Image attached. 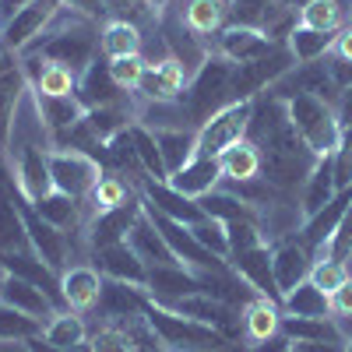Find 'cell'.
<instances>
[{
	"label": "cell",
	"mask_w": 352,
	"mask_h": 352,
	"mask_svg": "<svg viewBox=\"0 0 352 352\" xmlns=\"http://www.w3.org/2000/svg\"><path fill=\"white\" fill-rule=\"evenodd\" d=\"M127 243L134 247V254H138L144 264H148V268H169V264H180V261H176V254L169 250L166 236L152 226V219H148V215H141V219L134 222Z\"/></svg>",
	"instance_id": "f1b7e54d"
},
{
	"label": "cell",
	"mask_w": 352,
	"mask_h": 352,
	"mask_svg": "<svg viewBox=\"0 0 352 352\" xmlns=\"http://www.w3.org/2000/svg\"><path fill=\"white\" fill-rule=\"evenodd\" d=\"M176 314H184L190 320H201L222 335H229L232 342H240V331H243V310L232 307L219 296H208V292H194V296H184V300H173V303H162Z\"/></svg>",
	"instance_id": "8fae6325"
},
{
	"label": "cell",
	"mask_w": 352,
	"mask_h": 352,
	"mask_svg": "<svg viewBox=\"0 0 352 352\" xmlns=\"http://www.w3.org/2000/svg\"><path fill=\"white\" fill-rule=\"evenodd\" d=\"M296 60H292L289 46H275L268 56L250 64H236L232 67V81H229V102H254L257 92H264L268 85H275L278 78H285Z\"/></svg>",
	"instance_id": "52a82bcc"
},
{
	"label": "cell",
	"mask_w": 352,
	"mask_h": 352,
	"mask_svg": "<svg viewBox=\"0 0 352 352\" xmlns=\"http://www.w3.org/2000/svg\"><path fill=\"white\" fill-rule=\"evenodd\" d=\"M335 39H338V32H317V28L296 25V28L289 32L285 46H289V53H292V60H296L300 67H307V64L324 60V56L331 53V46H335Z\"/></svg>",
	"instance_id": "e575fe53"
},
{
	"label": "cell",
	"mask_w": 352,
	"mask_h": 352,
	"mask_svg": "<svg viewBox=\"0 0 352 352\" xmlns=\"http://www.w3.org/2000/svg\"><path fill=\"white\" fill-rule=\"evenodd\" d=\"M131 141H134V152H138V162H141L144 176H152V180H169L162 152H159V141H155V131L148 124L134 120L131 124Z\"/></svg>",
	"instance_id": "7bdbcfd3"
},
{
	"label": "cell",
	"mask_w": 352,
	"mask_h": 352,
	"mask_svg": "<svg viewBox=\"0 0 352 352\" xmlns=\"http://www.w3.org/2000/svg\"><path fill=\"white\" fill-rule=\"evenodd\" d=\"M144 56L138 53V56H120V60H109V74H113V81L120 85V88H138V81H141V74H144Z\"/></svg>",
	"instance_id": "f5cc1de1"
},
{
	"label": "cell",
	"mask_w": 352,
	"mask_h": 352,
	"mask_svg": "<svg viewBox=\"0 0 352 352\" xmlns=\"http://www.w3.org/2000/svg\"><path fill=\"white\" fill-rule=\"evenodd\" d=\"M134 197H141V194H134V187L124 180L120 173H106L102 180L96 184V190L88 194V204H92L96 215H102V212L120 208V204H127V201H134Z\"/></svg>",
	"instance_id": "ee69618b"
},
{
	"label": "cell",
	"mask_w": 352,
	"mask_h": 352,
	"mask_svg": "<svg viewBox=\"0 0 352 352\" xmlns=\"http://www.w3.org/2000/svg\"><path fill=\"white\" fill-rule=\"evenodd\" d=\"M32 106L39 113V124L50 134V141L74 131L85 120V106H81L78 96H39V92H32Z\"/></svg>",
	"instance_id": "7402d4cb"
},
{
	"label": "cell",
	"mask_w": 352,
	"mask_h": 352,
	"mask_svg": "<svg viewBox=\"0 0 352 352\" xmlns=\"http://www.w3.org/2000/svg\"><path fill=\"white\" fill-rule=\"evenodd\" d=\"M88 352H134V342L124 324H106L88 338Z\"/></svg>",
	"instance_id": "f907efd6"
},
{
	"label": "cell",
	"mask_w": 352,
	"mask_h": 352,
	"mask_svg": "<svg viewBox=\"0 0 352 352\" xmlns=\"http://www.w3.org/2000/svg\"><path fill=\"white\" fill-rule=\"evenodd\" d=\"M275 46H285V43H275L264 28H254V25H226L215 36V53L226 56L229 64L261 60V56H268Z\"/></svg>",
	"instance_id": "7c38bea8"
},
{
	"label": "cell",
	"mask_w": 352,
	"mask_h": 352,
	"mask_svg": "<svg viewBox=\"0 0 352 352\" xmlns=\"http://www.w3.org/2000/svg\"><path fill=\"white\" fill-rule=\"evenodd\" d=\"M289 352H296V349H292V345H289Z\"/></svg>",
	"instance_id": "003e7915"
},
{
	"label": "cell",
	"mask_w": 352,
	"mask_h": 352,
	"mask_svg": "<svg viewBox=\"0 0 352 352\" xmlns=\"http://www.w3.org/2000/svg\"><path fill=\"white\" fill-rule=\"evenodd\" d=\"M60 11H64L60 0H32V4H25L21 11H14L4 25H0V43L11 53H28L43 39V32L56 21Z\"/></svg>",
	"instance_id": "9c48e42d"
},
{
	"label": "cell",
	"mask_w": 352,
	"mask_h": 352,
	"mask_svg": "<svg viewBox=\"0 0 352 352\" xmlns=\"http://www.w3.org/2000/svg\"><path fill=\"white\" fill-rule=\"evenodd\" d=\"M314 261L317 257L307 250V243L300 236H285V240L272 243V272H275V285H278L282 296L310 278Z\"/></svg>",
	"instance_id": "9a60e30c"
},
{
	"label": "cell",
	"mask_w": 352,
	"mask_h": 352,
	"mask_svg": "<svg viewBox=\"0 0 352 352\" xmlns=\"http://www.w3.org/2000/svg\"><path fill=\"white\" fill-rule=\"evenodd\" d=\"M25 92H32L28 74H25V64L11 67L8 74H0V148L11 144V131H14V120H18Z\"/></svg>",
	"instance_id": "4316f807"
},
{
	"label": "cell",
	"mask_w": 352,
	"mask_h": 352,
	"mask_svg": "<svg viewBox=\"0 0 352 352\" xmlns=\"http://www.w3.org/2000/svg\"><path fill=\"white\" fill-rule=\"evenodd\" d=\"M0 303H8L14 310H25L32 317H43V320H50L56 314V303L39 285L25 282V278H14V275H4V282H0Z\"/></svg>",
	"instance_id": "83f0119b"
},
{
	"label": "cell",
	"mask_w": 352,
	"mask_h": 352,
	"mask_svg": "<svg viewBox=\"0 0 352 352\" xmlns=\"http://www.w3.org/2000/svg\"><path fill=\"white\" fill-rule=\"evenodd\" d=\"M190 232L197 236V243H201L204 250H212L215 257H226V261H229V232H226V222H219V219H201V222L190 226Z\"/></svg>",
	"instance_id": "c3c4849f"
},
{
	"label": "cell",
	"mask_w": 352,
	"mask_h": 352,
	"mask_svg": "<svg viewBox=\"0 0 352 352\" xmlns=\"http://www.w3.org/2000/svg\"><path fill=\"white\" fill-rule=\"evenodd\" d=\"M219 162H222V180H229V184H247V180H257L261 176V152L250 138L226 148L219 155Z\"/></svg>",
	"instance_id": "d590c367"
},
{
	"label": "cell",
	"mask_w": 352,
	"mask_h": 352,
	"mask_svg": "<svg viewBox=\"0 0 352 352\" xmlns=\"http://www.w3.org/2000/svg\"><path fill=\"white\" fill-rule=\"evenodd\" d=\"M96 46L99 39L92 36V28L88 25H67V28H46L43 39L28 50V53H36L39 60L46 64H56V67H67L71 74H85L88 67H92L96 60Z\"/></svg>",
	"instance_id": "5b68a950"
},
{
	"label": "cell",
	"mask_w": 352,
	"mask_h": 352,
	"mask_svg": "<svg viewBox=\"0 0 352 352\" xmlns=\"http://www.w3.org/2000/svg\"><path fill=\"white\" fill-rule=\"evenodd\" d=\"M14 173H8L0 166V254H11V250H28V232H25V219L14 204Z\"/></svg>",
	"instance_id": "d4e9b609"
},
{
	"label": "cell",
	"mask_w": 352,
	"mask_h": 352,
	"mask_svg": "<svg viewBox=\"0 0 352 352\" xmlns=\"http://www.w3.org/2000/svg\"><path fill=\"white\" fill-rule=\"evenodd\" d=\"M300 25L317 28V32H342V25H345L342 0H310L300 11Z\"/></svg>",
	"instance_id": "7dc6e473"
},
{
	"label": "cell",
	"mask_w": 352,
	"mask_h": 352,
	"mask_svg": "<svg viewBox=\"0 0 352 352\" xmlns=\"http://www.w3.org/2000/svg\"><path fill=\"white\" fill-rule=\"evenodd\" d=\"M278 331H282V307L264 296H254L243 307V335L250 342H264V338H275Z\"/></svg>",
	"instance_id": "f35d334b"
},
{
	"label": "cell",
	"mask_w": 352,
	"mask_h": 352,
	"mask_svg": "<svg viewBox=\"0 0 352 352\" xmlns=\"http://www.w3.org/2000/svg\"><path fill=\"white\" fill-rule=\"evenodd\" d=\"M11 67H18V53H11L4 43H0V74H8Z\"/></svg>",
	"instance_id": "94428289"
},
{
	"label": "cell",
	"mask_w": 352,
	"mask_h": 352,
	"mask_svg": "<svg viewBox=\"0 0 352 352\" xmlns=\"http://www.w3.org/2000/svg\"><path fill=\"white\" fill-rule=\"evenodd\" d=\"M144 320L152 324V331L162 338V345L169 352H247L240 342H232L229 335L201 324V320H190L184 314H176L162 303H155L148 292H144V307H141Z\"/></svg>",
	"instance_id": "7a4b0ae2"
},
{
	"label": "cell",
	"mask_w": 352,
	"mask_h": 352,
	"mask_svg": "<svg viewBox=\"0 0 352 352\" xmlns=\"http://www.w3.org/2000/svg\"><path fill=\"white\" fill-rule=\"evenodd\" d=\"M187 81H190V74L184 71V64L173 60V56H166V60L144 67V74H141L134 92L141 99H148V102H180Z\"/></svg>",
	"instance_id": "2e32d148"
},
{
	"label": "cell",
	"mask_w": 352,
	"mask_h": 352,
	"mask_svg": "<svg viewBox=\"0 0 352 352\" xmlns=\"http://www.w3.org/2000/svg\"><path fill=\"white\" fill-rule=\"evenodd\" d=\"M335 194H338V184H335V159H331V155H320L317 166L310 169V176L303 180V190H300V208H303V215L320 212Z\"/></svg>",
	"instance_id": "4dcf8cb0"
},
{
	"label": "cell",
	"mask_w": 352,
	"mask_h": 352,
	"mask_svg": "<svg viewBox=\"0 0 352 352\" xmlns=\"http://www.w3.org/2000/svg\"><path fill=\"white\" fill-rule=\"evenodd\" d=\"M338 106H342V113H338V116H342V127L352 131V85L342 92V102H338Z\"/></svg>",
	"instance_id": "91938a15"
},
{
	"label": "cell",
	"mask_w": 352,
	"mask_h": 352,
	"mask_svg": "<svg viewBox=\"0 0 352 352\" xmlns=\"http://www.w3.org/2000/svg\"><path fill=\"white\" fill-rule=\"evenodd\" d=\"M320 257H335V261H345V264L352 261V201H349V208H345V215H342V222L335 229L328 250L320 254Z\"/></svg>",
	"instance_id": "816d5d0a"
},
{
	"label": "cell",
	"mask_w": 352,
	"mask_h": 352,
	"mask_svg": "<svg viewBox=\"0 0 352 352\" xmlns=\"http://www.w3.org/2000/svg\"><path fill=\"white\" fill-rule=\"evenodd\" d=\"M247 138L257 144V152H261V180L268 187H275V190L303 187L310 169L317 166V155L300 141V134L292 131V124H289L285 99L254 102Z\"/></svg>",
	"instance_id": "6da1fadb"
},
{
	"label": "cell",
	"mask_w": 352,
	"mask_h": 352,
	"mask_svg": "<svg viewBox=\"0 0 352 352\" xmlns=\"http://www.w3.org/2000/svg\"><path fill=\"white\" fill-rule=\"evenodd\" d=\"M43 328H46L43 317L0 303V342H32V338H43Z\"/></svg>",
	"instance_id": "f6af8a7d"
},
{
	"label": "cell",
	"mask_w": 352,
	"mask_h": 352,
	"mask_svg": "<svg viewBox=\"0 0 352 352\" xmlns=\"http://www.w3.org/2000/svg\"><path fill=\"white\" fill-rule=\"evenodd\" d=\"M282 4H285L289 11H303V8L310 4V0H282Z\"/></svg>",
	"instance_id": "6125c7cd"
},
{
	"label": "cell",
	"mask_w": 352,
	"mask_h": 352,
	"mask_svg": "<svg viewBox=\"0 0 352 352\" xmlns=\"http://www.w3.org/2000/svg\"><path fill=\"white\" fill-rule=\"evenodd\" d=\"M331 317H352V275L331 292Z\"/></svg>",
	"instance_id": "11a10c76"
},
{
	"label": "cell",
	"mask_w": 352,
	"mask_h": 352,
	"mask_svg": "<svg viewBox=\"0 0 352 352\" xmlns=\"http://www.w3.org/2000/svg\"><path fill=\"white\" fill-rule=\"evenodd\" d=\"M282 335L289 342H345L335 317H285L282 314Z\"/></svg>",
	"instance_id": "ab89813d"
},
{
	"label": "cell",
	"mask_w": 352,
	"mask_h": 352,
	"mask_svg": "<svg viewBox=\"0 0 352 352\" xmlns=\"http://www.w3.org/2000/svg\"><path fill=\"white\" fill-rule=\"evenodd\" d=\"M96 254V268L102 278L109 282H127V285H138L144 289V282H148V264H144L134 247L124 240V243H109V247H99L92 250Z\"/></svg>",
	"instance_id": "d6986e66"
},
{
	"label": "cell",
	"mask_w": 352,
	"mask_h": 352,
	"mask_svg": "<svg viewBox=\"0 0 352 352\" xmlns=\"http://www.w3.org/2000/svg\"><path fill=\"white\" fill-rule=\"evenodd\" d=\"M99 50L106 60H120V56H138L141 53V28L124 18H109L99 32Z\"/></svg>",
	"instance_id": "8d00e7d4"
},
{
	"label": "cell",
	"mask_w": 352,
	"mask_h": 352,
	"mask_svg": "<svg viewBox=\"0 0 352 352\" xmlns=\"http://www.w3.org/2000/svg\"><path fill=\"white\" fill-rule=\"evenodd\" d=\"M250 116H254V102H229L226 109H219L212 120H204L197 127V155L219 159L226 148L243 141L250 131Z\"/></svg>",
	"instance_id": "30bf717a"
},
{
	"label": "cell",
	"mask_w": 352,
	"mask_h": 352,
	"mask_svg": "<svg viewBox=\"0 0 352 352\" xmlns=\"http://www.w3.org/2000/svg\"><path fill=\"white\" fill-rule=\"evenodd\" d=\"M85 124H88V131H92L106 144L120 131H127L134 124V116H131V106H106V109H88L85 113Z\"/></svg>",
	"instance_id": "bcb514c9"
},
{
	"label": "cell",
	"mask_w": 352,
	"mask_h": 352,
	"mask_svg": "<svg viewBox=\"0 0 352 352\" xmlns=\"http://www.w3.org/2000/svg\"><path fill=\"white\" fill-rule=\"evenodd\" d=\"M144 292L155 303H173L194 296V292H204V282L197 272L184 268V264H169V268H148V282H144Z\"/></svg>",
	"instance_id": "44dd1931"
},
{
	"label": "cell",
	"mask_w": 352,
	"mask_h": 352,
	"mask_svg": "<svg viewBox=\"0 0 352 352\" xmlns=\"http://www.w3.org/2000/svg\"><path fill=\"white\" fill-rule=\"evenodd\" d=\"M0 25H4V14H0Z\"/></svg>",
	"instance_id": "03108f58"
},
{
	"label": "cell",
	"mask_w": 352,
	"mask_h": 352,
	"mask_svg": "<svg viewBox=\"0 0 352 352\" xmlns=\"http://www.w3.org/2000/svg\"><path fill=\"white\" fill-rule=\"evenodd\" d=\"M25 74H28L32 92H39V96H74L78 92V74H71L67 67L46 64L39 56H28L25 60Z\"/></svg>",
	"instance_id": "1f68e13d"
},
{
	"label": "cell",
	"mask_w": 352,
	"mask_h": 352,
	"mask_svg": "<svg viewBox=\"0 0 352 352\" xmlns=\"http://www.w3.org/2000/svg\"><path fill=\"white\" fill-rule=\"evenodd\" d=\"M138 194H141V201L148 204V208H155L159 215H166V219H173V222L194 226V222H201V219H208L197 201L184 197L180 190H173L169 180H152V176H144V180H138Z\"/></svg>",
	"instance_id": "5bb4252c"
},
{
	"label": "cell",
	"mask_w": 352,
	"mask_h": 352,
	"mask_svg": "<svg viewBox=\"0 0 352 352\" xmlns=\"http://www.w3.org/2000/svg\"><path fill=\"white\" fill-rule=\"evenodd\" d=\"M345 352H352V342H349V345H345Z\"/></svg>",
	"instance_id": "e7e4bbea"
},
{
	"label": "cell",
	"mask_w": 352,
	"mask_h": 352,
	"mask_svg": "<svg viewBox=\"0 0 352 352\" xmlns=\"http://www.w3.org/2000/svg\"><path fill=\"white\" fill-rule=\"evenodd\" d=\"M141 215H144V201H141V197L120 204V208H113V212L96 215L92 226H88V243H92V250L109 247V243H124Z\"/></svg>",
	"instance_id": "ffe728a7"
},
{
	"label": "cell",
	"mask_w": 352,
	"mask_h": 352,
	"mask_svg": "<svg viewBox=\"0 0 352 352\" xmlns=\"http://www.w3.org/2000/svg\"><path fill=\"white\" fill-rule=\"evenodd\" d=\"M155 141H159V152L166 162V173H180L194 155H197V131H184V127H152Z\"/></svg>",
	"instance_id": "836d02e7"
},
{
	"label": "cell",
	"mask_w": 352,
	"mask_h": 352,
	"mask_svg": "<svg viewBox=\"0 0 352 352\" xmlns=\"http://www.w3.org/2000/svg\"><path fill=\"white\" fill-rule=\"evenodd\" d=\"M11 194H14V204H18V212H21V219H25V232H28V243H32V250L50 264L53 272H64V264L71 261V236H67V232H60L56 226H50V222L36 212V204L21 194L18 180H14Z\"/></svg>",
	"instance_id": "ba28073f"
},
{
	"label": "cell",
	"mask_w": 352,
	"mask_h": 352,
	"mask_svg": "<svg viewBox=\"0 0 352 352\" xmlns=\"http://www.w3.org/2000/svg\"><path fill=\"white\" fill-rule=\"evenodd\" d=\"M102 4H106V14L134 21L138 28H141V14L148 11V0H102Z\"/></svg>",
	"instance_id": "db71d44e"
},
{
	"label": "cell",
	"mask_w": 352,
	"mask_h": 352,
	"mask_svg": "<svg viewBox=\"0 0 352 352\" xmlns=\"http://www.w3.org/2000/svg\"><path fill=\"white\" fill-rule=\"evenodd\" d=\"M50 173H53V187L60 194H71L74 201H88V194L106 176V166L74 148H50Z\"/></svg>",
	"instance_id": "8992f818"
},
{
	"label": "cell",
	"mask_w": 352,
	"mask_h": 352,
	"mask_svg": "<svg viewBox=\"0 0 352 352\" xmlns=\"http://www.w3.org/2000/svg\"><path fill=\"white\" fill-rule=\"evenodd\" d=\"M85 342H88V328L78 310H56L43 328V345L53 352H78Z\"/></svg>",
	"instance_id": "f546056e"
},
{
	"label": "cell",
	"mask_w": 352,
	"mask_h": 352,
	"mask_svg": "<svg viewBox=\"0 0 352 352\" xmlns=\"http://www.w3.org/2000/svg\"><path fill=\"white\" fill-rule=\"evenodd\" d=\"M14 180L28 201H39L53 194V173H50V148L46 144H25L14 152Z\"/></svg>",
	"instance_id": "ac0fdd59"
},
{
	"label": "cell",
	"mask_w": 352,
	"mask_h": 352,
	"mask_svg": "<svg viewBox=\"0 0 352 352\" xmlns=\"http://www.w3.org/2000/svg\"><path fill=\"white\" fill-rule=\"evenodd\" d=\"M282 314L285 317H331V300H328L324 289H317L307 278L282 296Z\"/></svg>",
	"instance_id": "60d3db41"
},
{
	"label": "cell",
	"mask_w": 352,
	"mask_h": 352,
	"mask_svg": "<svg viewBox=\"0 0 352 352\" xmlns=\"http://www.w3.org/2000/svg\"><path fill=\"white\" fill-rule=\"evenodd\" d=\"M102 310V317L109 324H124V320H134V317H144L141 307H144V289L138 285H127V282H102V296L96 303Z\"/></svg>",
	"instance_id": "484cf974"
},
{
	"label": "cell",
	"mask_w": 352,
	"mask_h": 352,
	"mask_svg": "<svg viewBox=\"0 0 352 352\" xmlns=\"http://www.w3.org/2000/svg\"><path fill=\"white\" fill-rule=\"evenodd\" d=\"M184 25L197 39H215L229 25V8L226 0H187L184 4Z\"/></svg>",
	"instance_id": "d6a6232c"
},
{
	"label": "cell",
	"mask_w": 352,
	"mask_h": 352,
	"mask_svg": "<svg viewBox=\"0 0 352 352\" xmlns=\"http://www.w3.org/2000/svg\"><path fill=\"white\" fill-rule=\"evenodd\" d=\"M285 113H289L292 131L300 134V141L317 159L335 152V144L342 138V116H338L335 102L320 99L314 92H292V96H285Z\"/></svg>",
	"instance_id": "3957f363"
},
{
	"label": "cell",
	"mask_w": 352,
	"mask_h": 352,
	"mask_svg": "<svg viewBox=\"0 0 352 352\" xmlns=\"http://www.w3.org/2000/svg\"><path fill=\"white\" fill-rule=\"evenodd\" d=\"M64 4V11H74V14H81V18H99V14H106V4L102 0H60Z\"/></svg>",
	"instance_id": "9f6ffc18"
},
{
	"label": "cell",
	"mask_w": 352,
	"mask_h": 352,
	"mask_svg": "<svg viewBox=\"0 0 352 352\" xmlns=\"http://www.w3.org/2000/svg\"><path fill=\"white\" fill-rule=\"evenodd\" d=\"M32 204H36V212H39L50 226H56L60 232H67V236H71V229L81 226V204H85V201H74L71 194L53 190V194H46V197H39V201H32Z\"/></svg>",
	"instance_id": "b9f144b4"
},
{
	"label": "cell",
	"mask_w": 352,
	"mask_h": 352,
	"mask_svg": "<svg viewBox=\"0 0 352 352\" xmlns=\"http://www.w3.org/2000/svg\"><path fill=\"white\" fill-rule=\"evenodd\" d=\"M0 268H4V275H14V278H25L39 285L46 296L56 303V310H67L64 303V292H60V272H53L50 264L28 247V250H11V254H0Z\"/></svg>",
	"instance_id": "4fadbf2b"
},
{
	"label": "cell",
	"mask_w": 352,
	"mask_h": 352,
	"mask_svg": "<svg viewBox=\"0 0 352 352\" xmlns=\"http://www.w3.org/2000/svg\"><path fill=\"white\" fill-rule=\"evenodd\" d=\"M102 275L96 264H74V268H64L60 272V292H64V303L67 310H92L102 296Z\"/></svg>",
	"instance_id": "cb8c5ba5"
},
{
	"label": "cell",
	"mask_w": 352,
	"mask_h": 352,
	"mask_svg": "<svg viewBox=\"0 0 352 352\" xmlns=\"http://www.w3.org/2000/svg\"><path fill=\"white\" fill-rule=\"evenodd\" d=\"M197 204L204 208V215H208V219H219L226 226H232V222H257L261 226L257 208H254V204H247L243 197H236L232 190H212V194H204Z\"/></svg>",
	"instance_id": "74e56055"
},
{
	"label": "cell",
	"mask_w": 352,
	"mask_h": 352,
	"mask_svg": "<svg viewBox=\"0 0 352 352\" xmlns=\"http://www.w3.org/2000/svg\"><path fill=\"white\" fill-rule=\"evenodd\" d=\"M232 67H236V64H229L226 56L208 53V60H204V64L190 74V81H187V88H184L180 106H184V113L190 116V120H194L197 127H201L204 120H212V116H215L219 109H226V106H229V81H232Z\"/></svg>",
	"instance_id": "277c9868"
},
{
	"label": "cell",
	"mask_w": 352,
	"mask_h": 352,
	"mask_svg": "<svg viewBox=\"0 0 352 352\" xmlns=\"http://www.w3.org/2000/svg\"><path fill=\"white\" fill-rule=\"evenodd\" d=\"M289 345H292V342H289V338H285V335L278 331L275 338H264V342H254V345H250L247 352H289Z\"/></svg>",
	"instance_id": "680465c9"
},
{
	"label": "cell",
	"mask_w": 352,
	"mask_h": 352,
	"mask_svg": "<svg viewBox=\"0 0 352 352\" xmlns=\"http://www.w3.org/2000/svg\"><path fill=\"white\" fill-rule=\"evenodd\" d=\"M88 109H106V106H131V96H127V88H120L113 81L109 74V60L102 56V60H92V67H88L81 78H78V92H74Z\"/></svg>",
	"instance_id": "e0dca14e"
},
{
	"label": "cell",
	"mask_w": 352,
	"mask_h": 352,
	"mask_svg": "<svg viewBox=\"0 0 352 352\" xmlns=\"http://www.w3.org/2000/svg\"><path fill=\"white\" fill-rule=\"evenodd\" d=\"M28 352H50V349L43 345V338H32V342H28Z\"/></svg>",
	"instance_id": "be15d7a7"
},
{
	"label": "cell",
	"mask_w": 352,
	"mask_h": 352,
	"mask_svg": "<svg viewBox=\"0 0 352 352\" xmlns=\"http://www.w3.org/2000/svg\"><path fill=\"white\" fill-rule=\"evenodd\" d=\"M219 184H222V162L215 155H194L180 173L169 176V187L190 201H201L204 194L219 190Z\"/></svg>",
	"instance_id": "603a6c76"
},
{
	"label": "cell",
	"mask_w": 352,
	"mask_h": 352,
	"mask_svg": "<svg viewBox=\"0 0 352 352\" xmlns=\"http://www.w3.org/2000/svg\"><path fill=\"white\" fill-rule=\"evenodd\" d=\"M349 342H292L296 352H345Z\"/></svg>",
	"instance_id": "6f0895ef"
},
{
	"label": "cell",
	"mask_w": 352,
	"mask_h": 352,
	"mask_svg": "<svg viewBox=\"0 0 352 352\" xmlns=\"http://www.w3.org/2000/svg\"><path fill=\"white\" fill-rule=\"evenodd\" d=\"M349 275H352L349 264H345V261H335V257H317L314 268H310V282H314L317 289H324L328 296H331V292H335Z\"/></svg>",
	"instance_id": "681fc988"
}]
</instances>
